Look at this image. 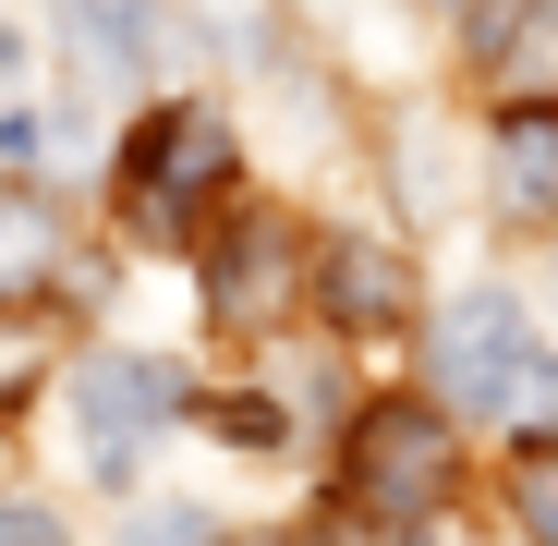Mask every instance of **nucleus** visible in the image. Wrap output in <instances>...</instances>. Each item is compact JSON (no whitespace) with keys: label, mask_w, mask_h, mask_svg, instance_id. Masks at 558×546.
Returning a JSON list of instances; mask_svg holds the SVG:
<instances>
[{"label":"nucleus","mask_w":558,"mask_h":546,"mask_svg":"<svg viewBox=\"0 0 558 546\" xmlns=\"http://www.w3.org/2000/svg\"><path fill=\"white\" fill-rule=\"evenodd\" d=\"M231 182H243V146L219 110H146L134 158H122V219L146 243H195L207 207H231Z\"/></svg>","instance_id":"1"},{"label":"nucleus","mask_w":558,"mask_h":546,"mask_svg":"<svg viewBox=\"0 0 558 546\" xmlns=\"http://www.w3.org/2000/svg\"><path fill=\"white\" fill-rule=\"evenodd\" d=\"M449 498V425L425 401H377L352 425V462H340V510L377 522V534H425V510Z\"/></svg>","instance_id":"2"},{"label":"nucleus","mask_w":558,"mask_h":546,"mask_svg":"<svg viewBox=\"0 0 558 546\" xmlns=\"http://www.w3.org/2000/svg\"><path fill=\"white\" fill-rule=\"evenodd\" d=\"M425 364H437V401L449 413H486V425H510V401L534 389V328H522V304L510 292H461L449 316H437V340H425Z\"/></svg>","instance_id":"3"},{"label":"nucleus","mask_w":558,"mask_h":546,"mask_svg":"<svg viewBox=\"0 0 558 546\" xmlns=\"http://www.w3.org/2000/svg\"><path fill=\"white\" fill-rule=\"evenodd\" d=\"M73 413H85V474H134L146 449H158V425L182 413V364H158V352H98L73 377Z\"/></svg>","instance_id":"4"},{"label":"nucleus","mask_w":558,"mask_h":546,"mask_svg":"<svg viewBox=\"0 0 558 546\" xmlns=\"http://www.w3.org/2000/svg\"><path fill=\"white\" fill-rule=\"evenodd\" d=\"M304 267H316V243H304V231L243 219V231L219 243V267H207V304H219L231 328H279V316L304 304Z\"/></svg>","instance_id":"5"},{"label":"nucleus","mask_w":558,"mask_h":546,"mask_svg":"<svg viewBox=\"0 0 558 546\" xmlns=\"http://www.w3.org/2000/svg\"><path fill=\"white\" fill-rule=\"evenodd\" d=\"M304 292H316V304H328L352 340H389V328L413 316V280H401V255H389V243H352V231H340V243H316Z\"/></svg>","instance_id":"6"},{"label":"nucleus","mask_w":558,"mask_h":546,"mask_svg":"<svg viewBox=\"0 0 558 546\" xmlns=\"http://www.w3.org/2000/svg\"><path fill=\"white\" fill-rule=\"evenodd\" d=\"M461 25L510 98H558V0H461Z\"/></svg>","instance_id":"7"},{"label":"nucleus","mask_w":558,"mask_h":546,"mask_svg":"<svg viewBox=\"0 0 558 546\" xmlns=\"http://www.w3.org/2000/svg\"><path fill=\"white\" fill-rule=\"evenodd\" d=\"M61 280H73V231H61V207H49V195H0V316L37 304V292H61Z\"/></svg>","instance_id":"8"},{"label":"nucleus","mask_w":558,"mask_h":546,"mask_svg":"<svg viewBox=\"0 0 558 546\" xmlns=\"http://www.w3.org/2000/svg\"><path fill=\"white\" fill-rule=\"evenodd\" d=\"M498 207H510V219H546V207H558V110H546V98H522V110L498 122Z\"/></svg>","instance_id":"9"},{"label":"nucleus","mask_w":558,"mask_h":546,"mask_svg":"<svg viewBox=\"0 0 558 546\" xmlns=\"http://www.w3.org/2000/svg\"><path fill=\"white\" fill-rule=\"evenodd\" d=\"M61 13V37L98 61V73H134V61H158V0H49Z\"/></svg>","instance_id":"10"},{"label":"nucleus","mask_w":558,"mask_h":546,"mask_svg":"<svg viewBox=\"0 0 558 546\" xmlns=\"http://www.w3.org/2000/svg\"><path fill=\"white\" fill-rule=\"evenodd\" d=\"M510 522L534 546H558V449H510Z\"/></svg>","instance_id":"11"},{"label":"nucleus","mask_w":558,"mask_h":546,"mask_svg":"<svg viewBox=\"0 0 558 546\" xmlns=\"http://www.w3.org/2000/svg\"><path fill=\"white\" fill-rule=\"evenodd\" d=\"M122 546H231V534H219L207 510H146V522L122 534Z\"/></svg>","instance_id":"12"},{"label":"nucleus","mask_w":558,"mask_h":546,"mask_svg":"<svg viewBox=\"0 0 558 546\" xmlns=\"http://www.w3.org/2000/svg\"><path fill=\"white\" fill-rule=\"evenodd\" d=\"M219 437H231V449H279V401H267V389L219 401Z\"/></svg>","instance_id":"13"},{"label":"nucleus","mask_w":558,"mask_h":546,"mask_svg":"<svg viewBox=\"0 0 558 546\" xmlns=\"http://www.w3.org/2000/svg\"><path fill=\"white\" fill-rule=\"evenodd\" d=\"M0 546H73V534H61L37 498H0Z\"/></svg>","instance_id":"14"},{"label":"nucleus","mask_w":558,"mask_h":546,"mask_svg":"<svg viewBox=\"0 0 558 546\" xmlns=\"http://www.w3.org/2000/svg\"><path fill=\"white\" fill-rule=\"evenodd\" d=\"M25 377H37V340H13V328H0V401H13Z\"/></svg>","instance_id":"15"},{"label":"nucleus","mask_w":558,"mask_h":546,"mask_svg":"<svg viewBox=\"0 0 558 546\" xmlns=\"http://www.w3.org/2000/svg\"><path fill=\"white\" fill-rule=\"evenodd\" d=\"M0 98H13V37H0Z\"/></svg>","instance_id":"16"}]
</instances>
